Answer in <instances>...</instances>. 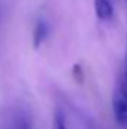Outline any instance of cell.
Masks as SVG:
<instances>
[{
	"mask_svg": "<svg viewBox=\"0 0 127 129\" xmlns=\"http://www.w3.org/2000/svg\"><path fill=\"white\" fill-rule=\"evenodd\" d=\"M87 129H99V128L96 126L93 122H90V120H88V123H87Z\"/></svg>",
	"mask_w": 127,
	"mask_h": 129,
	"instance_id": "ba28073f",
	"label": "cell"
},
{
	"mask_svg": "<svg viewBox=\"0 0 127 129\" xmlns=\"http://www.w3.org/2000/svg\"><path fill=\"white\" fill-rule=\"evenodd\" d=\"M94 12L100 21H109L114 17V5L111 0H94Z\"/></svg>",
	"mask_w": 127,
	"mask_h": 129,
	"instance_id": "7a4b0ae2",
	"label": "cell"
},
{
	"mask_svg": "<svg viewBox=\"0 0 127 129\" xmlns=\"http://www.w3.org/2000/svg\"><path fill=\"white\" fill-rule=\"evenodd\" d=\"M48 32H49V29H48V24L45 23V21H37V24H36V27H34V32H33V47L34 48H39L42 44H43V41L46 39V36H48Z\"/></svg>",
	"mask_w": 127,
	"mask_h": 129,
	"instance_id": "3957f363",
	"label": "cell"
},
{
	"mask_svg": "<svg viewBox=\"0 0 127 129\" xmlns=\"http://www.w3.org/2000/svg\"><path fill=\"white\" fill-rule=\"evenodd\" d=\"M121 77L124 78V81L127 83V51H126V57H124V68H123V75Z\"/></svg>",
	"mask_w": 127,
	"mask_h": 129,
	"instance_id": "52a82bcc",
	"label": "cell"
},
{
	"mask_svg": "<svg viewBox=\"0 0 127 129\" xmlns=\"http://www.w3.org/2000/svg\"><path fill=\"white\" fill-rule=\"evenodd\" d=\"M112 113L117 125L127 126V83L123 77H120L112 95Z\"/></svg>",
	"mask_w": 127,
	"mask_h": 129,
	"instance_id": "6da1fadb",
	"label": "cell"
},
{
	"mask_svg": "<svg viewBox=\"0 0 127 129\" xmlns=\"http://www.w3.org/2000/svg\"><path fill=\"white\" fill-rule=\"evenodd\" d=\"M15 129H32V123L29 122V119H27V117H21V119H20V122L17 123Z\"/></svg>",
	"mask_w": 127,
	"mask_h": 129,
	"instance_id": "5b68a950",
	"label": "cell"
},
{
	"mask_svg": "<svg viewBox=\"0 0 127 129\" xmlns=\"http://www.w3.org/2000/svg\"><path fill=\"white\" fill-rule=\"evenodd\" d=\"M73 75H75V80H76L78 83H82V80H84V72L81 71V66H79V64H75V66H73Z\"/></svg>",
	"mask_w": 127,
	"mask_h": 129,
	"instance_id": "8992f818",
	"label": "cell"
},
{
	"mask_svg": "<svg viewBox=\"0 0 127 129\" xmlns=\"http://www.w3.org/2000/svg\"><path fill=\"white\" fill-rule=\"evenodd\" d=\"M52 129H67L66 116H64V111L60 107L55 108V111H54V116H52Z\"/></svg>",
	"mask_w": 127,
	"mask_h": 129,
	"instance_id": "277c9868",
	"label": "cell"
}]
</instances>
